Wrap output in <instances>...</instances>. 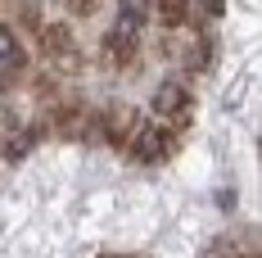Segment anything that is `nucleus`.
I'll return each instance as SVG.
<instances>
[{
  "label": "nucleus",
  "mask_w": 262,
  "mask_h": 258,
  "mask_svg": "<svg viewBox=\"0 0 262 258\" xmlns=\"http://www.w3.org/2000/svg\"><path fill=\"white\" fill-rule=\"evenodd\" d=\"M23 64H27L23 41L14 36V27H0V91L18 77V73H23Z\"/></svg>",
  "instance_id": "f257e3e1"
},
{
  "label": "nucleus",
  "mask_w": 262,
  "mask_h": 258,
  "mask_svg": "<svg viewBox=\"0 0 262 258\" xmlns=\"http://www.w3.org/2000/svg\"><path fill=\"white\" fill-rule=\"evenodd\" d=\"M154 113L158 118H172V123H181L185 113H190V95H185L181 82H163L154 91Z\"/></svg>",
  "instance_id": "f03ea898"
},
{
  "label": "nucleus",
  "mask_w": 262,
  "mask_h": 258,
  "mask_svg": "<svg viewBox=\"0 0 262 258\" xmlns=\"http://www.w3.org/2000/svg\"><path fill=\"white\" fill-rule=\"evenodd\" d=\"M131 150H136V158H145V163H154V158L167 154V136H158V131H140L136 141H131Z\"/></svg>",
  "instance_id": "7ed1b4c3"
},
{
  "label": "nucleus",
  "mask_w": 262,
  "mask_h": 258,
  "mask_svg": "<svg viewBox=\"0 0 262 258\" xmlns=\"http://www.w3.org/2000/svg\"><path fill=\"white\" fill-rule=\"evenodd\" d=\"M158 14H163V23H181L185 18V0H158Z\"/></svg>",
  "instance_id": "20e7f679"
},
{
  "label": "nucleus",
  "mask_w": 262,
  "mask_h": 258,
  "mask_svg": "<svg viewBox=\"0 0 262 258\" xmlns=\"http://www.w3.org/2000/svg\"><path fill=\"white\" fill-rule=\"evenodd\" d=\"M204 9L208 14H222V0H204Z\"/></svg>",
  "instance_id": "39448f33"
},
{
  "label": "nucleus",
  "mask_w": 262,
  "mask_h": 258,
  "mask_svg": "<svg viewBox=\"0 0 262 258\" xmlns=\"http://www.w3.org/2000/svg\"><path fill=\"white\" fill-rule=\"evenodd\" d=\"M73 9H86V14H91V0H73Z\"/></svg>",
  "instance_id": "423d86ee"
}]
</instances>
